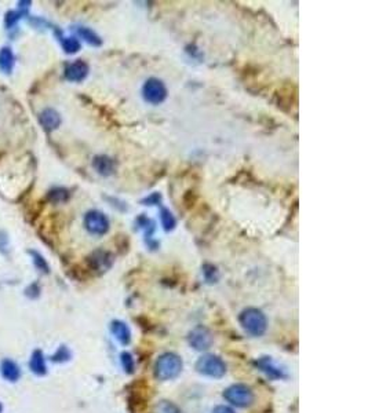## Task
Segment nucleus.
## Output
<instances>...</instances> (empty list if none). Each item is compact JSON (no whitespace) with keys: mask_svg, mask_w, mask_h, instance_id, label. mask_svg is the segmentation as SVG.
Listing matches in <instances>:
<instances>
[{"mask_svg":"<svg viewBox=\"0 0 368 413\" xmlns=\"http://www.w3.org/2000/svg\"><path fill=\"white\" fill-rule=\"evenodd\" d=\"M203 273H204V277H206L208 283H217L218 277H219L217 267L213 264H204L203 266Z\"/></svg>","mask_w":368,"mask_h":413,"instance_id":"393cba45","label":"nucleus"},{"mask_svg":"<svg viewBox=\"0 0 368 413\" xmlns=\"http://www.w3.org/2000/svg\"><path fill=\"white\" fill-rule=\"evenodd\" d=\"M2 409H3V406H2V403H0V412H2Z\"/></svg>","mask_w":368,"mask_h":413,"instance_id":"c756f323","label":"nucleus"},{"mask_svg":"<svg viewBox=\"0 0 368 413\" xmlns=\"http://www.w3.org/2000/svg\"><path fill=\"white\" fill-rule=\"evenodd\" d=\"M160 219H161V225H163V227H164V230H166V232H170V230H172V229L175 227L176 221L170 210L163 208L160 212Z\"/></svg>","mask_w":368,"mask_h":413,"instance_id":"6ab92c4d","label":"nucleus"},{"mask_svg":"<svg viewBox=\"0 0 368 413\" xmlns=\"http://www.w3.org/2000/svg\"><path fill=\"white\" fill-rule=\"evenodd\" d=\"M39 121L42 124V127L46 131H52L59 127L61 124V116L57 110H54L51 108H47L43 110L42 113L39 114Z\"/></svg>","mask_w":368,"mask_h":413,"instance_id":"9b49d317","label":"nucleus"},{"mask_svg":"<svg viewBox=\"0 0 368 413\" xmlns=\"http://www.w3.org/2000/svg\"><path fill=\"white\" fill-rule=\"evenodd\" d=\"M29 253H31L32 258H33V264H35V267H36L39 271H42V273H48V271H50V266H48V263L46 262V259L43 258L40 253L36 252V251H29Z\"/></svg>","mask_w":368,"mask_h":413,"instance_id":"aec40b11","label":"nucleus"},{"mask_svg":"<svg viewBox=\"0 0 368 413\" xmlns=\"http://www.w3.org/2000/svg\"><path fill=\"white\" fill-rule=\"evenodd\" d=\"M78 35L83 40H86L88 43V44H91V46H95L98 47L102 44V40H101V37L95 33V32L93 31V29H90V28H86V26H80V28H78Z\"/></svg>","mask_w":368,"mask_h":413,"instance_id":"f3484780","label":"nucleus"},{"mask_svg":"<svg viewBox=\"0 0 368 413\" xmlns=\"http://www.w3.org/2000/svg\"><path fill=\"white\" fill-rule=\"evenodd\" d=\"M84 227L94 236H104L109 230V219L104 212L88 211L84 217Z\"/></svg>","mask_w":368,"mask_h":413,"instance_id":"423d86ee","label":"nucleus"},{"mask_svg":"<svg viewBox=\"0 0 368 413\" xmlns=\"http://www.w3.org/2000/svg\"><path fill=\"white\" fill-rule=\"evenodd\" d=\"M47 198L51 202H55V204L57 202H64L69 198V191L67 189H64V187H54V189L48 191Z\"/></svg>","mask_w":368,"mask_h":413,"instance_id":"a211bd4d","label":"nucleus"},{"mask_svg":"<svg viewBox=\"0 0 368 413\" xmlns=\"http://www.w3.org/2000/svg\"><path fill=\"white\" fill-rule=\"evenodd\" d=\"M14 54L11 51V48L9 47H3L0 50V71L5 73H11L13 67H14Z\"/></svg>","mask_w":368,"mask_h":413,"instance_id":"dca6fc26","label":"nucleus"},{"mask_svg":"<svg viewBox=\"0 0 368 413\" xmlns=\"http://www.w3.org/2000/svg\"><path fill=\"white\" fill-rule=\"evenodd\" d=\"M240 324L244 328V330L253 336H262L268 326V321L265 314L258 309L254 307H249L241 311V314L238 317Z\"/></svg>","mask_w":368,"mask_h":413,"instance_id":"f03ea898","label":"nucleus"},{"mask_svg":"<svg viewBox=\"0 0 368 413\" xmlns=\"http://www.w3.org/2000/svg\"><path fill=\"white\" fill-rule=\"evenodd\" d=\"M153 413H179V409L170 401H160L156 403Z\"/></svg>","mask_w":368,"mask_h":413,"instance_id":"4be33fe9","label":"nucleus"},{"mask_svg":"<svg viewBox=\"0 0 368 413\" xmlns=\"http://www.w3.org/2000/svg\"><path fill=\"white\" fill-rule=\"evenodd\" d=\"M160 194L159 193H153L149 197H146L145 200H142V202H145V205H155V204H159L160 202Z\"/></svg>","mask_w":368,"mask_h":413,"instance_id":"bb28decb","label":"nucleus"},{"mask_svg":"<svg viewBox=\"0 0 368 413\" xmlns=\"http://www.w3.org/2000/svg\"><path fill=\"white\" fill-rule=\"evenodd\" d=\"M112 263H113V256L106 251H102V249H98V251L93 252L88 258L90 267L95 270V271H106L112 266Z\"/></svg>","mask_w":368,"mask_h":413,"instance_id":"6e6552de","label":"nucleus"},{"mask_svg":"<svg viewBox=\"0 0 368 413\" xmlns=\"http://www.w3.org/2000/svg\"><path fill=\"white\" fill-rule=\"evenodd\" d=\"M63 48L68 54H75L80 50V41L76 37H65L63 39Z\"/></svg>","mask_w":368,"mask_h":413,"instance_id":"412c9836","label":"nucleus"},{"mask_svg":"<svg viewBox=\"0 0 368 413\" xmlns=\"http://www.w3.org/2000/svg\"><path fill=\"white\" fill-rule=\"evenodd\" d=\"M71 351L67 346H61L54 354L51 356V361L54 362H67L71 360Z\"/></svg>","mask_w":368,"mask_h":413,"instance_id":"5701e85b","label":"nucleus"},{"mask_svg":"<svg viewBox=\"0 0 368 413\" xmlns=\"http://www.w3.org/2000/svg\"><path fill=\"white\" fill-rule=\"evenodd\" d=\"M20 13H16V11H9L7 16H6V26L7 28H11V26L16 24L17 21L20 20Z\"/></svg>","mask_w":368,"mask_h":413,"instance_id":"a878e982","label":"nucleus"},{"mask_svg":"<svg viewBox=\"0 0 368 413\" xmlns=\"http://www.w3.org/2000/svg\"><path fill=\"white\" fill-rule=\"evenodd\" d=\"M29 368L31 371L37 375V376H43L47 373V365L44 356L40 350H35L31 357V361H29Z\"/></svg>","mask_w":368,"mask_h":413,"instance_id":"4468645a","label":"nucleus"},{"mask_svg":"<svg viewBox=\"0 0 368 413\" xmlns=\"http://www.w3.org/2000/svg\"><path fill=\"white\" fill-rule=\"evenodd\" d=\"M189 345L199 351H206L208 350L211 345H213L214 337L211 335V332L206 328V326H196L195 329L189 333Z\"/></svg>","mask_w":368,"mask_h":413,"instance_id":"0eeeda50","label":"nucleus"},{"mask_svg":"<svg viewBox=\"0 0 368 413\" xmlns=\"http://www.w3.org/2000/svg\"><path fill=\"white\" fill-rule=\"evenodd\" d=\"M2 375L9 382H17L21 377V371L14 361L5 360L2 362Z\"/></svg>","mask_w":368,"mask_h":413,"instance_id":"2eb2a0df","label":"nucleus"},{"mask_svg":"<svg viewBox=\"0 0 368 413\" xmlns=\"http://www.w3.org/2000/svg\"><path fill=\"white\" fill-rule=\"evenodd\" d=\"M39 292H40V288H39V285L35 283V284H32L29 288L26 289V295L29 296V298H37L39 296Z\"/></svg>","mask_w":368,"mask_h":413,"instance_id":"cd10ccee","label":"nucleus"},{"mask_svg":"<svg viewBox=\"0 0 368 413\" xmlns=\"http://www.w3.org/2000/svg\"><path fill=\"white\" fill-rule=\"evenodd\" d=\"M93 167L99 175L109 176L114 172V161L108 156H97L93 160Z\"/></svg>","mask_w":368,"mask_h":413,"instance_id":"f8f14e48","label":"nucleus"},{"mask_svg":"<svg viewBox=\"0 0 368 413\" xmlns=\"http://www.w3.org/2000/svg\"><path fill=\"white\" fill-rule=\"evenodd\" d=\"M223 398L237 408H246L250 406L254 401V394L251 388L247 387L246 384H233L225 390Z\"/></svg>","mask_w":368,"mask_h":413,"instance_id":"20e7f679","label":"nucleus"},{"mask_svg":"<svg viewBox=\"0 0 368 413\" xmlns=\"http://www.w3.org/2000/svg\"><path fill=\"white\" fill-rule=\"evenodd\" d=\"M213 413H234V410L229 406H225V405H219L217 408H214Z\"/></svg>","mask_w":368,"mask_h":413,"instance_id":"c85d7f7f","label":"nucleus"},{"mask_svg":"<svg viewBox=\"0 0 368 413\" xmlns=\"http://www.w3.org/2000/svg\"><path fill=\"white\" fill-rule=\"evenodd\" d=\"M121 365H123V369H125L126 373H133L134 372L135 364H134V358L131 356L130 353H121Z\"/></svg>","mask_w":368,"mask_h":413,"instance_id":"b1692460","label":"nucleus"},{"mask_svg":"<svg viewBox=\"0 0 368 413\" xmlns=\"http://www.w3.org/2000/svg\"><path fill=\"white\" fill-rule=\"evenodd\" d=\"M196 371L200 375L213 377V379H221L226 373V365L225 362L217 356H203L196 362Z\"/></svg>","mask_w":368,"mask_h":413,"instance_id":"7ed1b4c3","label":"nucleus"},{"mask_svg":"<svg viewBox=\"0 0 368 413\" xmlns=\"http://www.w3.org/2000/svg\"><path fill=\"white\" fill-rule=\"evenodd\" d=\"M110 330H112V333H113L114 337H116L123 346H127L131 341V330L129 326L126 325L125 322H121V321L117 320L113 321V322L110 324Z\"/></svg>","mask_w":368,"mask_h":413,"instance_id":"ddd939ff","label":"nucleus"},{"mask_svg":"<svg viewBox=\"0 0 368 413\" xmlns=\"http://www.w3.org/2000/svg\"><path fill=\"white\" fill-rule=\"evenodd\" d=\"M182 371V360L174 353H166L156 361L155 376L157 380L167 382L175 379Z\"/></svg>","mask_w":368,"mask_h":413,"instance_id":"f257e3e1","label":"nucleus"},{"mask_svg":"<svg viewBox=\"0 0 368 413\" xmlns=\"http://www.w3.org/2000/svg\"><path fill=\"white\" fill-rule=\"evenodd\" d=\"M87 75L88 65L83 59H78L65 67V78L69 82H82L87 78Z\"/></svg>","mask_w":368,"mask_h":413,"instance_id":"1a4fd4ad","label":"nucleus"},{"mask_svg":"<svg viewBox=\"0 0 368 413\" xmlns=\"http://www.w3.org/2000/svg\"><path fill=\"white\" fill-rule=\"evenodd\" d=\"M255 365L260 368L261 371L264 372L265 375L268 377H270V379H283V377H285L284 372H283V369H280L279 367H276L275 362L272 361V358L270 357H262V358H260L258 361L255 362Z\"/></svg>","mask_w":368,"mask_h":413,"instance_id":"9d476101","label":"nucleus"},{"mask_svg":"<svg viewBox=\"0 0 368 413\" xmlns=\"http://www.w3.org/2000/svg\"><path fill=\"white\" fill-rule=\"evenodd\" d=\"M142 95L146 102L159 105L167 98V88L164 83L156 78L148 79L142 87Z\"/></svg>","mask_w":368,"mask_h":413,"instance_id":"39448f33","label":"nucleus"}]
</instances>
